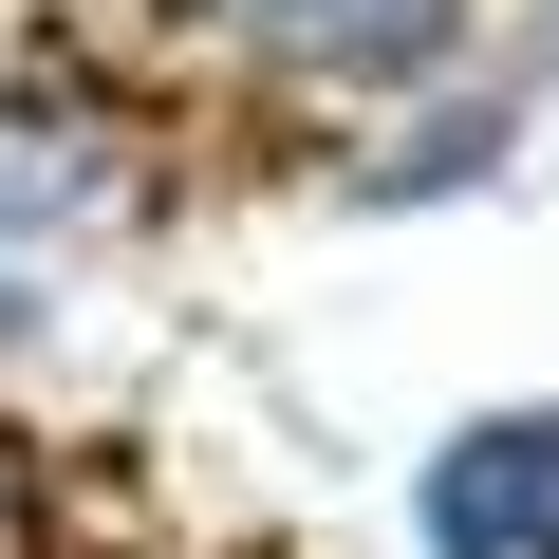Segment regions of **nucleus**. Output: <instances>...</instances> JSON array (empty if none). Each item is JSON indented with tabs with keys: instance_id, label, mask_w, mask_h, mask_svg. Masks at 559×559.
I'll list each match as a JSON object with an SVG mask.
<instances>
[{
	"instance_id": "f257e3e1",
	"label": "nucleus",
	"mask_w": 559,
	"mask_h": 559,
	"mask_svg": "<svg viewBox=\"0 0 559 559\" xmlns=\"http://www.w3.org/2000/svg\"><path fill=\"white\" fill-rule=\"evenodd\" d=\"M411 522H429V559H559V392L448 429L429 485H411Z\"/></svg>"
},
{
	"instance_id": "f03ea898",
	"label": "nucleus",
	"mask_w": 559,
	"mask_h": 559,
	"mask_svg": "<svg viewBox=\"0 0 559 559\" xmlns=\"http://www.w3.org/2000/svg\"><path fill=\"white\" fill-rule=\"evenodd\" d=\"M224 20H242L280 75H336V94H411V75L466 38V0H224Z\"/></svg>"
}]
</instances>
